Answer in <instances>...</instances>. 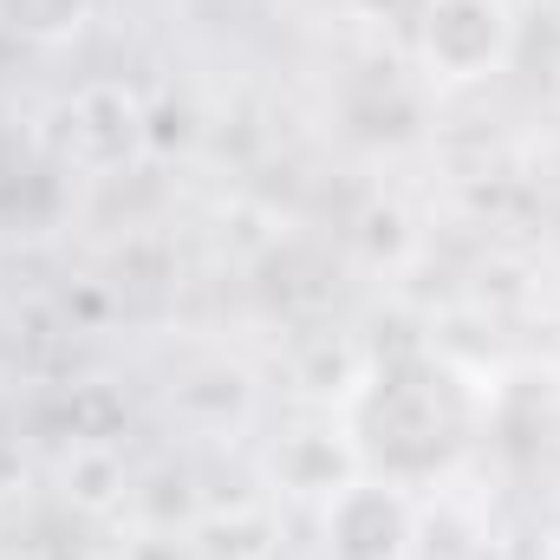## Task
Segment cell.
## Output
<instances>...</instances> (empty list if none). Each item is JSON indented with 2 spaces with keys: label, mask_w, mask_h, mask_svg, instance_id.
Listing matches in <instances>:
<instances>
[{
  "label": "cell",
  "mask_w": 560,
  "mask_h": 560,
  "mask_svg": "<svg viewBox=\"0 0 560 560\" xmlns=\"http://www.w3.org/2000/svg\"><path fill=\"white\" fill-rule=\"evenodd\" d=\"M515 52L509 0H430L418 20V59L436 85H482Z\"/></svg>",
  "instance_id": "1"
},
{
  "label": "cell",
  "mask_w": 560,
  "mask_h": 560,
  "mask_svg": "<svg viewBox=\"0 0 560 560\" xmlns=\"http://www.w3.org/2000/svg\"><path fill=\"white\" fill-rule=\"evenodd\" d=\"M326 548L332 560H411L418 555V509L398 482L352 476L326 502Z\"/></svg>",
  "instance_id": "2"
},
{
  "label": "cell",
  "mask_w": 560,
  "mask_h": 560,
  "mask_svg": "<svg viewBox=\"0 0 560 560\" xmlns=\"http://www.w3.org/2000/svg\"><path fill=\"white\" fill-rule=\"evenodd\" d=\"M143 98L131 85H85L72 105H66V163L85 170V176H112L125 163L143 156Z\"/></svg>",
  "instance_id": "3"
},
{
  "label": "cell",
  "mask_w": 560,
  "mask_h": 560,
  "mask_svg": "<svg viewBox=\"0 0 560 560\" xmlns=\"http://www.w3.org/2000/svg\"><path fill=\"white\" fill-rule=\"evenodd\" d=\"M275 482L287 495H313V502H332L352 476H359V456L332 436V430H293L280 436V450L268 456Z\"/></svg>",
  "instance_id": "4"
},
{
  "label": "cell",
  "mask_w": 560,
  "mask_h": 560,
  "mask_svg": "<svg viewBox=\"0 0 560 560\" xmlns=\"http://www.w3.org/2000/svg\"><path fill=\"white\" fill-rule=\"evenodd\" d=\"M98 0H0V26L26 46H66L92 26Z\"/></svg>",
  "instance_id": "5"
}]
</instances>
